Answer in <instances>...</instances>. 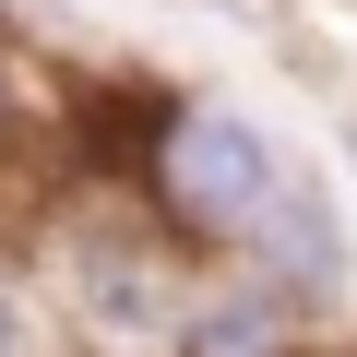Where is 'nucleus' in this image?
I'll use <instances>...</instances> for the list:
<instances>
[{
  "mask_svg": "<svg viewBox=\"0 0 357 357\" xmlns=\"http://www.w3.org/2000/svg\"><path fill=\"white\" fill-rule=\"evenodd\" d=\"M274 178H286V155H274L262 119H238V107H167L131 203H155L143 227L167 250H238V227L262 215Z\"/></svg>",
  "mask_w": 357,
  "mask_h": 357,
  "instance_id": "nucleus-1",
  "label": "nucleus"
},
{
  "mask_svg": "<svg viewBox=\"0 0 357 357\" xmlns=\"http://www.w3.org/2000/svg\"><path fill=\"white\" fill-rule=\"evenodd\" d=\"M178 286H191V250H167V238L143 227V203L72 227V238H60V298H48L60 357H72V345H84V357H155L167 321H178Z\"/></svg>",
  "mask_w": 357,
  "mask_h": 357,
  "instance_id": "nucleus-2",
  "label": "nucleus"
},
{
  "mask_svg": "<svg viewBox=\"0 0 357 357\" xmlns=\"http://www.w3.org/2000/svg\"><path fill=\"white\" fill-rule=\"evenodd\" d=\"M238 274H250L262 298H286L298 321H333V310H345V286H357V238H345V215H333V178H310V167L274 178L262 215L238 227Z\"/></svg>",
  "mask_w": 357,
  "mask_h": 357,
  "instance_id": "nucleus-3",
  "label": "nucleus"
},
{
  "mask_svg": "<svg viewBox=\"0 0 357 357\" xmlns=\"http://www.w3.org/2000/svg\"><path fill=\"white\" fill-rule=\"evenodd\" d=\"M155 357H310V321L286 298H262L250 274H191Z\"/></svg>",
  "mask_w": 357,
  "mask_h": 357,
  "instance_id": "nucleus-4",
  "label": "nucleus"
},
{
  "mask_svg": "<svg viewBox=\"0 0 357 357\" xmlns=\"http://www.w3.org/2000/svg\"><path fill=\"white\" fill-rule=\"evenodd\" d=\"M0 357H60V321H48V286H24L0 262Z\"/></svg>",
  "mask_w": 357,
  "mask_h": 357,
  "instance_id": "nucleus-5",
  "label": "nucleus"
}]
</instances>
